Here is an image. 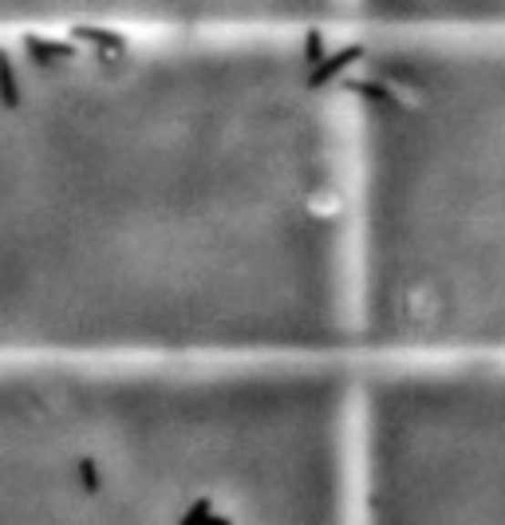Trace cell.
I'll return each mask as SVG.
<instances>
[{"label":"cell","instance_id":"obj_1","mask_svg":"<svg viewBox=\"0 0 505 525\" xmlns=\"http://www.w3.org/2000/svg\"><path fill=\"white\" fill-rule=\"evenodd\" d=\"M364 44H344V47H335V52H328V59L312 71L308 76V91H320V88H328L332 79H340L347 67H356L359 59H364Z\"/></svg>","mask_w":505,"mask_h":525},{"label":"cell","instance_id":"obj_2","mask_svg":"<svg viewBox=\"0 0 505 525\" xmlns=\"http://www.w3.org/2000/svg\"><path fill=\"white\" fill-rule=\"evenodd\" d=\"M71 40L76 44H91L99 52H127V36L115 28H99V24H76L71 28Z\"/></svg>","mask_w":505,"mask_h":525},{"label":"cell","instance_id":"obj_3","mask_svg":"<svg viewBox=\"0 0 505 525\" xmlns=\"http://www.w3.org/2000/svg\"><path fill=\"white\" fill-rule=\"evenodd\" d=\"M347 91L364 95V99H376L379 107H395V111H403V107H407L395 91H387L383 83H371V79H347Z\"/></svg>","mask_w":505,"mask_h":525},{"label":"cell","instance_id":"obj_4","mask_svg":"<svg viewBox=\"0 0 505 525\" xmlns=\"http://www.w3.org/2000/svg\"><path fill=\"white\" fill-rule=\"evenodd\" d=\"M0 103L5 107H20V83H16V67H12L8 52L0 47Z\"/></svg>","mask_w":505,"mask_h":525},{"label":"cell","instance_id":"obj_5","mask_svg":"<svg viewBox=\"0 0 505 525\" xmlns=\"http://www.w3.org/2000/svg\"><path fill=\"white\" fill-rule=\"evenodd\" d=\"M324 59H328V52H324V32H320V28H308V32H304V64L316 71Z\"/></svg>","mask_w":505,"mask_h":525},{"label":"cell","instance_id":"obj_6","mask_svg":"<svg viewBox=\"0 0 505 525\" xmlns=\"http://www.w3.org/2000/svg\"><path fill=\"white\" fill-rule=\"evenodd\" d=\"M76 474H79V486H83V490H88V494H99V462H95L91 455L79 458Z\"/></svg>","mask_w":505,"mask_h":525},{"label":"cell","instance_id":"obj_7","mask_svg":"<svg viewBox=\"0 0 505 525\" xmlns=\"http://www.w3.org/2000/svg\"><path fill=\"white\" fill-rule=\"evenodd\" d=\"M210 518H213V502H210V498H198V502L178 518V525H206Z\"/></svg>","mask_w":505,"mask_h":525}]
</instances>
